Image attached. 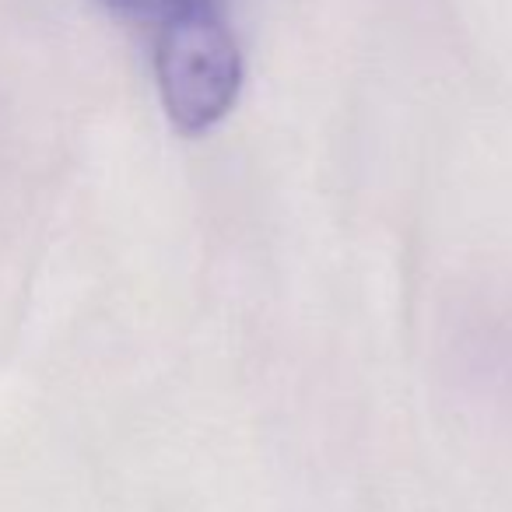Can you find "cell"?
<instances>
[{
  "instance_id": "6da1fadb",
  "label": "cell",
  "mask_w": 512,
  "mask_h": 512,
  "mask_svg": "<svg viewBox=\"0 0 512 512\" xmlns=\"http://www.w3.org/2000/svg\"><path fill=\"white\" fill-rule=\"evenodd\" d=\"M155 74L165 113L183 134L214 127L235 106L242 53L214 0H186L162 18Z\"/></svg>"
},
{
  "instance_id": "7a4b0ae2",
  "label": "cell",
  "mask_w": 512,
  "mask_h": 512,
  "mask_svg": "<svg viewBox=\"0 0 512 512\" xmlns=\"http://www.w3.org/2000/svg\"><path fill=\"white\" fill-rule=\"evenodd\" d=\"M106 8L120 11V15H137V18H165L169 11H176L186 0H99Z\"/></svg>"
}]
</instances>
